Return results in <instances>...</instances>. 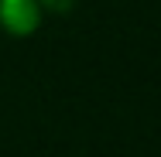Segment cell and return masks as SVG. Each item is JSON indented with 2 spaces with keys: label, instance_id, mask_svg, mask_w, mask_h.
<instances>
[{
  "label": "cell",
  "instance_id": "1",
  "mask_svg": "<svg viewBox=\"0 0 161 157\" xmlns=\"http://www.w3.org/2000/svg\"><path fill=\"white\" fill-rule=\"evenodd\" d=\"M0 17H3V24L10 31L24 34V31H31L34 21H38V7H34V0H3L0 3Z\"/></svg>",
  "mask_w": 161,
  "mask_h": 157
},
{
  "label": "cell",
  "instance_id": "2",
  "mask_svg": "<svg viewBox=\"0 0 161 157\" xmlns=\"http://www.w3.org/2000/svg\"><path fill=\"white\" fill-rule=\"evenodd\" d=\"M48 3H55V7H65V3H69V0H48Z\"/></svg>",
  "mask_w": 161,
  "mask_h": 157
}]
</instances>
